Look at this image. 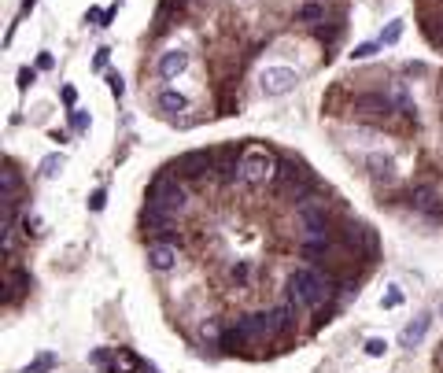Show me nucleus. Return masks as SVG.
Instances as JSON below:
<instances>
[{
    "instance_id": "obj_2",
    "label": "nucleus",
    "mask_w": 443,
    "mask_h": 373,
    "mask_svg": "<svg viewBox=\"0 0 443 373\" xmlns=\"http://www.w3.org/2000/svg\"><path fill=\"white\" fill-rule=\"evenodd\" d=\"M148 207L170 211V215H181L189 207V189L181 174H159L152 185H148Z\"/></svg>"
},
{
    "instance_id": "obj_20",
    "label": "nucleus",
    "mask_w": 443,
    "mask_h": 373,
    "mask_svg": "<svg viewBox=\"0 0 443 373\" xmlns=\"http://www.w3.org/2000/svg\"><path fill=\"white\" fill-rule=\"evenodd\" d=\"M159 108L167 115H181V111H189V97H181L178 89H163L159 93Z\"/></svg>"
},
{
    "instance_id": "obj_13",
    "label": "nucleus",
    "mask_w": 443,
    "mask_h": 373,
    "mask_svg": "<svg viewBox=\"0 0 443 373\" xmlns=\"http://www.w3.org/2000/svg\"><path fill=\"white\" fill-rule=\"evenodd\" d=\"M436 204H440L436 185H428V181H425V185H414V189H410V207L421 211V215H428V211L436 207Z\"/></svg>"
},
{
    "instance_id": "obj_9",
    "label": "nucleus",
    "mask_w": 443,
    "mask_h": 373,
    "mask_svg": "<svg viewBox=\"0 0 443 373\" xmlns=\"http://www.w3.org/2000/svg\"><path fill=\"white\" fill-rule=\"evenodd\" d=\"M299 255L318 266V262H332V255H337V244H332L329 237H303V244H299Z\"/></svg>"
},
{
    "instance_id": "obj_11",
    "label": "nucleus",
    "mask_w": 443,
    "mask_h": 373,
    "mask_svg": "<svg viewBox=\"0 0 443 373\" xmlns=\"http://www.w3.org/2000/svg\"><path fill=\"white\" fill-rule=\"evenodd\" d=\"M30 289H34V277H30V270H23V266L12 262V266H8V303L15 307Z\"/></svg>"
},
{
    "instance_id": "obj_23",
    "label": "nucleus",
    "mask_w": 443,
    "mask_h": 373,
    "mask_svg": "<svg viewBox=\"0 0 443 373\" xmlns=\"http://www.w3.org/2000/svg\"><path fill=\"white\" fill-rule=\"evenodd\" d=\"M56 366H59L56 355H37L34 362H30V366H23V373H52Z\"/></svg>"
},
{
    "instance_id": "obj_39",
    "label": "nucleus",
    "mask_w": 443,
    "mask_h": 373,
    "mask_svg": "<svg viewBox=\"0 0 443 373\" xmlns=\"http://www.w3.org/2000/svg\"><path fill=\"white\" fill-rule=\"evenodd\" d=\"M37 67H41V70H52V56H48V52H45V56H41V59H37Z\"/></svg>"
},
{
    "instance_id": "obj_3",
    "label": "nucleus",
    "mask_w": 443,
    "mask_h": 373,
    "mask_svg": "<svg viewBox=\"0 0 443 373\" xmlns=\"http://www.w3.org/2000/svg\"><path fill=\"white\" fill-rule=\"evenodd\" d=\"M277 178V159L266 148H252V152L241 155V185L247 189H263L266 181Z\"/></svg>"
},
{
    "instance_id": "obj_14",
    "label": "nucleus",
    "mask_w": 443,
    "mask_h": 373,
    "mask_svg": "<svg viewBox=\"0 0 443 373\" xmlns=\"http://www.w3.org/2000/svg\"><path fill=\"white\" fill-rule=\"evenodd\" d=\"M144 229H152V233H170L178 226V215H170V211H159V207H144Z\"/></svg>"
},
{
    "instance_id": "obj_32",
    "label": "nucleus",
    "mask_w": 443,
    "mask_h": 373,
    "mask_svg": "<svg viewBox=\"0 0 443 373\" xmlns=\"http://www.w3.org/2000/svg\"><path fill=\"white\" fill-rule=\"evenodd\" d=\"M399 37H403V23H392V26H388L384 34H381V45H395Z\"/></svg>"
},
{
    "instance_id": "obj_27",
    "label": "nucleus",
    "mask_w": 443,
    "mask_h": 373,
    "mask_svg": "<svg viewBox=\"0 0 443 373\" xmlns=\"http://www.w3.org/2000/svg\"><path fill=\"white\" fill-rule=\"evenodd\" d=\"M229 277H233L236 285H247V281H252V262H236L233 270H229Z\"/></svg>"
},
{
    "instance_id": "obj_6",
    "label": "nucleus",
    "mask_w": 443,
    "mask_h": 373,
    "mask_svg": "<svg viewBox=\"0 0 443 373\" xmlns=\"http://www.w3.org/2000/svg\"><path fill=\"white\" fill-rule=\"evenodd\" d=\"M296 82H299V74L292 67H266L263 78H258V89H263L266 97H285V93L296 89Z\"/></svg>"
},
{
    "instance_id": "obj_40",
    "label": "nucleus",
    "mask_w": 443,
    "mask_h": 373,
    "mask_svg": "<svg viewBox=\"0 0 443 373\" xmlns=\"http://www.w3.org/2000/svg\"><path fill=\"white\" fill-rule=\"evenodd\" d=\"M34 4L37 0H23V12H34Z\"/></svg>"
},
{
    "instance_id": "obj_7",
    "label": "nucleus",
    "mask_w": 443,
    "mask_h": 373,
    "mask_svg": "<svg viewBox=\"0 0 443 373\" xmlns=\"http://www.w3.org/2000/svg\"><path fill=\"white\" fill-rule=\"evenodd\" d=\"M178 174L181 178H207V174H214V152H203V148L185 152L178 159Z\"/></svg>"
},
{
    "instance_id": "obj_1",
    "label": "nucleus",
    "mask_w": 443,
    "mask_h": 373,
    "mask_svg": "<svg viewBox=\"0 0 443 373\" xmlns=\"http://www.w3.org/2000/svg\"><path fill=\"white\" fill-rule=\"evenodd\" d=\"M285 300L299 311H318L326 300H332V274H321L318 266H299L285 281Z\"/></svg>"
},
{
    "instance_id": "obj_31",
    "label": "nucleus",
    "mask_w": 443,
    "mask_h": 373,
    "mask_svg": "<svg viewBox=\"0 0 443 373\" xmlns=\"http://www.w3.org/2000/svg\"><path fill=\"white\" fill-rule=\"evenodd\" d=\"M70 130L85 133V130H89V115H85V111H70Z\"/></svg>"
},
{
    "instance_id": "obj_18",
    "label": "nucleus",
    "mask_w": 443,
    "mask_h": 373,
    "mask_svg": "<svg viewBox=\"0 0 443 373\" xmlns=\"http://www.w3.org/2000/svg\"><path fill=\"white\" fill-rule=\"evenodd\" d=\"M370 178L373 181H392L395 178V159L384 155V152H373L370 155Z\"/></svg>"
},
{
    "instance_id": "obj_12",
    "label": "nucleus",
    "mask_w": 443,
    "mask_h": 373,
    "mask_svg": "<svg viewBox=\"0 0 443 373\" xmlns=\"http://www.w3.org/2000/svg\"><path fill=\"white\" fill-rule=\"evenodd\" d=\"M189 67V52L185 48H170V52H163V56H159V78H178L181 70Z\"/></svg>"
},
{
    "instance_id": "obj_41",
    "label": "nucleus",
    "mask_w": 443,
    "mask_h": 373,
    "mask_svg": "<svg viewBox=\"0 0 443 373\" xmlns=\"http://www.w3.org/2000/svg\"><path fill=\"white\" fill-rule=\"evenodd\" d=\"M436 362H440V366H443V347H440V355H436Z\"/></svg>"
},
{
    "instance_id": "obj_22",
    "label": "nucleus",
    "mask_w": 443,
    "mask_h": 373,
    "mask_svg": "<svg viewBox=\"0 0 443 373\" xmlns=\"http://www.w3.org/2000/svg\"><path fill=\"white\" fill-rule=\"evenodd\" d=\"M0 196H19V170L12 163L0 170Z\"/></svg>"
},
{
    "instance_id": "obj_29",
    "label": "nucleus",
    "mask_w": 443,
    "mask_h": 373,
    "mask_svg": "<svg viewBox=\"0 0 443 373\" xmlns=\"http://www.w3.org/2000/svg\"><path fill=\"white\" fill-rule=\"evenodd\" d=\"M384 351H388V344H384L381 336H370V340H366V355H370V358H381Z\"/></svg>"
},
{
    "instance_id": "obj_37",
    "label": "nucleus",
    "mask_w": 443,
    "mask_h": 373,
    "mask_svg": "<svg viewBox=\"0 0 443 373\" xmlns=\"http://www.w3.org/2000/svg\"><path fill=\"white\" fill-rule=\"evenodd\" d=\"M399 303H403V292H399V289H392L384 296V307H399Z\"/></svg>"
},
{
    "instance_id": "obj_35",
    "label": "nucleus",
    "mask_w": 443,
    "mask_h": 373,
    "mask_svg": "<svg viewBox=\"0 0 443 373\" xmlns=\"http://www.w3.org/2000/svg\"><path fill=\"white\" fill-rule=\"evenodd\" d=\"M63 104L74 111V104H78V89H74V85H63Z\"/></svg>"
},
{
    "instance_id": "obj_8",
    "label": "nucleus",
    "mask_w": 443,
    "mask_h": 373,
    "mask_svg": "<svg viewBox=\"0 0 443 373\" xmlns=\"http://www.w3.org/2000/svg\"><path fill=\"white\" fill-rule=\"evenodd\" d=\"M351 111L355 115H377V119H388L395 108H392V100H388V93H355V100H351Z\"/></svg>"
},
{
    "instance_id": "obj_25",
    "label": "nucleus",
    "mask_w": 443,
    "mask_h": 373,
    "mask_svg": "<svg viewBox=\"0 0 443 373\" xmlns=\"http://www.w3.org/2000/svg\"><path fill=\"white\" fill-rule=\"evenodd\" d=\"M89 362H93V366H100L104 373H111V366H115V351H107V347H96L93 355H89Z\"/></svg>"
},
{
    "instance_id": "obj_34",
    "label": "nucleus",
    "mask_w": 443,
    "mask_h": 373,
    "mask_svg": "<svg viewBox=\"0 0 443 373\" xmlns=\"http://www.w3.org/2000/svg\"><path fill=\"white\" fill-rule=\"evenodd\" d=\"M34 82H37V70H30V67L19 70V89H30Z\"/></svg>"
},
{
    "instance_id": "obj_33",
    "label": "nucleus",
    "mask_w": 443,
    "mask_h": 373,
    "mask_svg": "<svg viewBox=\"0 0 443 373\" xmlns=\"http://www.w3.org/2000/svg\"><path fill=\"white\" fill-rule=\"evenodd\" d=\"M107 207V193H104V189H96V193L89 196V211H104Z\"/></svg>"
},
{
    "instance_id": "obj_15",
    "label": "nucleus",
    "mask_w": 443,
    "mask_h": 373,
    "mask_svg": "<svg viewBox=\"0 0 443 373\" xmlns=\"http://www.w3.org/2000/svg\"><path fill=\"white\" fill-rule=\"evenodd\" d=\"M388 100H392V108H395L399 115H406V119H417V108H414V100H410V93H406L403 82H395L392 89H388Z\"/></svg>"
},
{
    "instance_id": "obj_38",
    "label": "nucleus",
    "mask_w": 443,
    "mask_h": 373,
    "mask_svg": "<svg viewBox=\"0 0 443 373\" xmlns=\"http://www.w3.org/2000/svg\"><path fill=\"white\" fill-rule=\"evenodd\" d=\"M104 63H107V48L96 52V63H93V67H96V70H104Z\"/></svg>"
},
{
    "instance_id": "obj_30",
    "label": "nucleus",
    "mask_w": 443,
    "mask_h": 373,
    "mask_svg": "<svg viewBox=\"0 0 443 373\" xmlns=\"http://www.w3.org/2000/svg\"><path fill=\"white\" fill-rule=\"evenodd\" d=\"M377 48H381V41H366V45H359V48L351 52V59H370Z\"/></svg>"
},
{
    "instance_id": "obj_36",
    "label": "nucleus",
    "mask_w": 443,
    "mask_h": 373,
    "mask_svg": "<svg viewBox=\"0 0 443 373\" xmlns=\"http://www.w3.org/2000/svg\"><path fill=\"white\" fill-rule=\"evenodd\" d=\"M85 23H93V26H104V12H100V8H89V12H85Z\"/></svg>"
},
{
    "instance_id": "obj_19",
    "label": "nucleus",
    "mask_w": 443,
    "mask_h": 373,
    "mask_svg": "<svg viewBox=\"0 0 443 373\" xmlns=\"http://www.w3.org/2000/svg\"><path fill=\"white\" fill-rule=\"evenodd\" d=\"M137 370H148V366L129 347H115V366H111V373H137Z\"/></svg>"
},
{
    "instance_id": "obj_5",
    "label": "nucleus",
    "mask_w": 443,
    "mask_h": 373,
    "mask_svg": "<svg viewBox=\"0 0 443 373\" xmlns=\"http://www.w3.org/2000/svg\"><path fill=\"white\" fill-rule=\"evenodd\" d=\"M340 248H348L355 255H366V259H373L377 255V237H373V229L370 226H362V222H348V226L340 229Z\"/></svg>"
},
{
    "instance_id": "obj_10",
    "label": "nucleus",
    "mask_w": 443,
    "mask_h": 373,
    "mask_svg": "<svg viewBox=\"0 0 443 373\" xmlns=\"http://www.w3.org/2000/svg\"><path fill=\"white\" fill-rule=\"evenodd\" d=\"M148 266H152L155 274H167L178 266V248L170 240H152L148 244Z\"/></svg>"
},
{
    "instance_id": "obj_26",
    "label": "nucleus",
    "mask_w": 443,
    "mask_h": 373,
    "mask_svg": "<svg viewBox=\"0 0 443 373\" xmlns=\"http://www.w3.org/2000/svg\"><path fill=\"white\" fill-rule=\"evenodd\" d=\"M200 336H203V344H218V340H222V329H218V322H214V318H207V322L200 325Z\"/></svg>"
},
{
    "instance_id": "obj_4",
    "label": "nucleus",
    "mask_w": 443,
    "mask_h": 373,
    "mask_svg": "<svg viewBox=\"0 0 443 373\" xmlns=\"http://www.w3.org/2000/svg\"><path fill=\"white\" fill-rule=\"evenodd\" d=\"M296 218L303 222V233L307 237H329V207L326 200H303V204H296Z\"/></svg>"
},
{
    "instance_id": "obj_17",
    "label": "nucleus",
    "mask_w": 443,
    "mask_h": 373,
    "mask_svg": "<svg viewBox=\"0 0 443 373\" xmlns=\"http://www.w3.org/2000/svg\"><path fill=\"white\" fill-rule=\"evenodd\" d=\"M428 322H432V318H428V314H421V318H417V322H410V325L403 329V336H399V344H403V347H410V351H414V347L421 344V340H425V333H428Z\"/></svg>"
},
{
    "instance_id": "obj_21",
    "label": "nucleus",
    "mask_w": 443,
    "mask_h": 373,
    "mask_svg": "<svg viewBox=\"0 0 443 373\" xmlns=\"http://www.w3.org/2000/svg\"><path fill=\"white\" fill-rule=\"evenodd\" d=\"M218 347H222V351H229V355H236V351H244V347H247V336L241 333V325L225 329V333H222V340H218Z\"/></svg>"
},
{
    "instance_id": "obj_24",
    "label": "nucleus",
    "mask_w": 443,
    "mask_h": 373,
    "mask_svg": "<svg viewBox=\"0 0 443 373\" xmlns=\"http://www.w3.org/2000/svg\"><path fill=\"white\" fill-rule=\"evenodd\" d=\"M63 163H67V159H63L59 152H52V155L41 159V174H45V178H56L59 170H63Z\"/></svg>"
},
{
    "instance_id": "obj_16",
    "label": "nucleus",
    "mask_w": 443,
    "mask_h": 373,
    "mask_svg": "<svg viewBox=\"0 0 443 373\" xmlns=\"http://www.w3.org/2000/svg\"><path fill=\"white\" fill-rule=\"evenodd\" d=\"M296 23H307L310 30L326 23V4L321 0H307V4H299L296 8Z\"/></svg>"
},
{
    "instance_id": "obj_28",
    "label": "nucleus",
    "mask_w": 443,
    "mask_h": 373,
    "mask_svg": "<svg viewBox=\"0 0 443 373\" xmlns=\"http://www.w3.org/2000/svg\"><path fill=\"white\" fill-rule=\"evenodd\" d=\"M107 85H111V97H115V100H122V97H126V82H122V74H115V70H111V74H107Z\"/></svg>"
}]
</instances>
